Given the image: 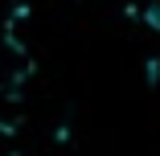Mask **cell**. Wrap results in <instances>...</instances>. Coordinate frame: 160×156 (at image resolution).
Segmentation results:
<instances>
[{
	"label": "cell",
	"mask_w": 160,
	"mask_h": 156,
	"mask_svg": "<svg viewBox=\"0 0 160 156\" xmlns=\"http://www.w3.org/2000/svg\"><path fill=\"white\" fill-rule=\"evenodd\" d=\"M144 25L152 29V33H160V0H148L144 4Z\"/></svg>",
	"instance_id": "6da1fadb"
}]
</instances>
